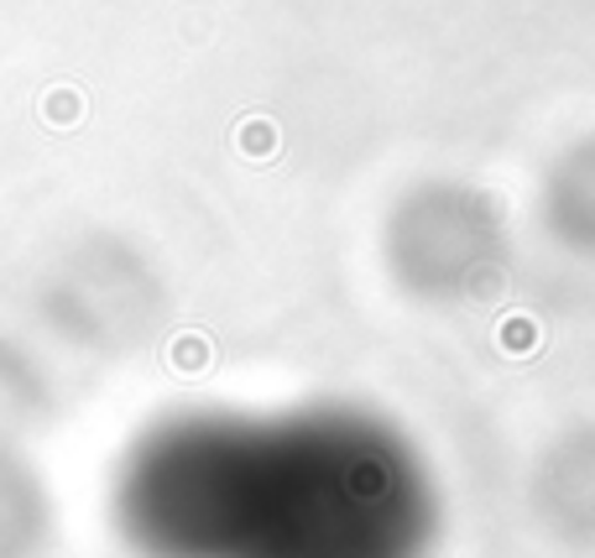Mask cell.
I'll return each instance as SVG.
<instances>
[{
  "instance_id": "1",
  "label": "cell",
  "mask_w": 595,
  "mask_h": 558,
  "mask_svg": "<svg viewBox=\"0 0 595 558\" xmlns=\"http://www.w3.org/2000/svg\"><path fill=\"white\" fill-rule=\"evenodd\" d=\"M111 517L136 558H424L408 465L324 418L173 412L115 460Z\"/></svg>"
}]
</instances>
